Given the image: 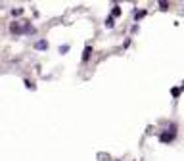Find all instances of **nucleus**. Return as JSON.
Wrapping results in <instances>:
<instances>
[{"label":"nucleus","mask_w":184,"mask_h":161,"mask_svg":"<svg viewBox=\"0 0 184 161\" xmlns=\"http://www.w3.org/2000/svg\"><path fill=\"white\" fill-rule=\"evenodd\" d=\"M35 46H37V48H40V50H44V48H46V46H48V44H46L44 40H40V42H37V44H35Z\"/></svg>","instance_id":"nucleus-4"},{"label":"nucleus","mask_w":184,"mask_h":161,"mask_svg":"<svg viewBox=\"0 0 184 161\" xmlns=\"http://www.w3.org/2000/svg\"><path fill=\"white\" fill-rule=\"evenodd\" d=\"M121 14V10H119V6H115L113 8V12H111V15H119Z\"/></svg>","instance_id":"nucleus-5"},{"label":"nucleus","mask_w":184,"mask_h":161,"mask_svg":"<svg viewBox=\"0 0 184 161\" xmlns=\"http://www.w3.org/2000/svg\"><path fill=\"white\" fill-rule=\"evenodd\" d=\"M90 54H92V48H90V46H86L84 52H83V61H86L88 58H90Z\"/></svg>","instance_id":"nucleus-2"},{"label":"nucleus","mask_w":184,"mask_h":161,"mask_svg":"<svg viewBox=\"0 0 184 161\" xmlns=\"http://www.w3.org/2000/svg\"><path fill=\"white\" fill-rule=\"evenodd\" d=\"M175 138V132H163L161 134V142H171Z\"/></svg>","instance_id":"nucleus-1"},{"label":"nucleus","mask_w":184,"mask_h":161,"mask_svg":"<svg viewBox=\"0 0 184 161\" xmlns=\"http://www.w3.org/2000/svg\"><path fill=\"white\" fill-rule=\"evenodd\" d=\"M10 31L14 33V35H19V33H21V31H23V29H21V27H19L17 23H14V25H12V27H10Z\"/></svg>","instance_id":"nucleus-3"},{"label":"nucleus","mask_w":184,"mask_h":161,"mask_svg":"<svg viewBox=\"0 0 184 161\" xmlns=\"http://www.w3.org/2000/svg\"><path fill=\"white\" fill-rule=\"evenodd\" d=\"M106 25H107V27H113V17H107V21H106Z\"/></svg>","instance_id":"nucleus-6"}]
</instances>
